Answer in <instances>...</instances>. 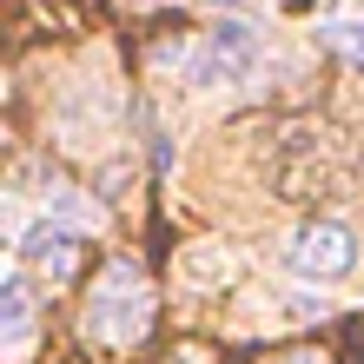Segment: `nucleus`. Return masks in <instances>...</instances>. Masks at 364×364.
Masks as SVG:
<instances>
[{
	"label": "nucleus",
	"mask_w": 364,
	"mask_h": 364,
	"mask_svg": "<svg viewBox=\"0 0 364 364\" xmlns=\"http://www.w3.org/2000/svg\"><path fill=\"white\" fill-rule=\"evenodd\" d=\"M285 265L305 278V285H338V278L358 272V232L345 219H311V225L291 232Z\"/></svg>",
	"instance_id": "nucleus-1"
},
{
	"label": "nucleus",
	"mask_w": 364,
	"mask_h": 364,
	"mask_svg": "<svg viewBox=\"0 0 364 364\" xmlns=\"http://www.w3.org/2000/svg\"><path fill=\"white\" fill-rule=\"evenodd\" d=\"M146 311H153V298H146V278L133 265H113L100 278V291H93V305H87V331L106 338V345H119V338H133L146 325Z\"/></svg>",
	"instance_id": "nucleus-2"
},
{
	"label": "nucleus",
	"mask_w": 364,
	"mask_h": 364,
	"mask_svg": "<svg viewBox=\"0 0 364 364\" xmlns=\"http://www.w3.org/2000/svg\"><path fill=\"white\" fill-rule=\"evenodd\" d=\"M252 67H259V40L225 20V27H212L199 40V53H192V87H232V80H245Z\"/></svg>",
	"instance_id": "nucleus-3"
},
{
	"label": "nucleus",
	"mask_w": 364,
	"mask_h": 364,
	"mask_svg": "<svg viewBox=\"0 0 364 364\" xmlns=\"http://www.w3.org/2000/svg\"><path fill=\"white\" fill-rule=\"evenodd\" d=\"M20 252H27L33 265H47L53 278L73 272V232H60V225H33L27 239H20Z\"/></svg>",
	"instance_id": "nucleus-4"
},
{
	"label": "nucleus",
	"mask_w": 364,
	"mask_h": 364,
	"mask_svg": "<svg viewBox=\"0 0 364 364\" xmlns=\"http://www.w3.org/2000/svg\"><path fill=\"white\" fill-rule=\"evenodd\" d=\"M0 311H7V345H27L33 298H27V278H20V272H7V285H0Z\"/></svg>",
	"instance_id": "nucleus-5"
},
{
	"label": "nucleus",
	"mask_w": 364,
	"mask_h": 364,
	"mask_svg": "<svg viewBox=\"0 0 364 364\" xmlns=\"http://www.w3.org/2000/svg\"><path fill=\"white\" fill-rule=\"evenodd\" d=\"M318 33H325V47H331V53H345L351 67H364V20L338 14V20H325V27H318Z\"/></svg>",
	"instance_id": "nucleus-6"
},
{
	"label": "nucleus",
	"mask_w": 364,
	"mask_h": 364,
	"mask_svg": "<svg viewBox=\"0 0 364 364\" xmlns=\"http://www.w3.org/2000/svg\"><path fill=\"white\" fill-rule=\"evenodd\" d=\"M298 364H311V358H298Z\"/></svg>",
	"instance_id": "nucleus-7"
}]
</instances>
